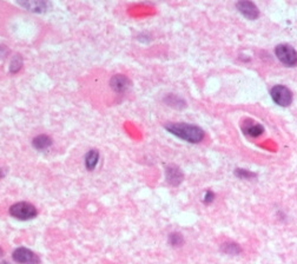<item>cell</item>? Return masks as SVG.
<instances>
[{"label": "cell", "mask_w": 297, "mask_h": 264, "mask_svg": "<svg viewBox=\"0 0 297 264\" xmlns=\"http://www.w3.org/2000/svg\"><path fill=\"white\" fill-rule=\"evenodd\" d=\"M243 131L244 133H247L248 136L250 137H258L263 134V132H264V128L262 127L261 124H258V123H246V125L243 127Z\"/></svg>", "instance_id": "8fae6325"}, {"label": "cell", "mask_w": 297, "mask_h": 264, "mask_svg": "<svg viewBox=\"0 0 297 264\" xmlns=\"http://www.w3.org/2000/svg\"><path fill=\"white\" fill-rule=\"evenodd\" d=\"M165 103H167L168 105L176 107V109H182V107H185L186 105L184 100L178 96H176V94H169V96L165 98Z\"/></svg>", "instance_id": "5bb4252c"}, {"label": "cell", "mask_w": 297, "mask_h": 264, "mask_svg": "<svg viewBox=\"0 0 297 264\" xmlns=\"http://www.w3.org/2000/svg\"><path fill=\"white\" fill-rule=\"evenodd\" d=\"M270 96L278 106L287 107L293 103V92L284 85H275L270 90Z\"/></svg>", "instance_id": "277c9868"}, {"label": "cell", "mask_w": 297, "mask_h": 264, "mask_svg": "<svg viewBox=\"0 0 297 264\" xmlns=\"http://www.w3.org/2000/svg\"><path fill=\"white\" fill-rule=\"evenodd\" d=\"M110 85H111L113 90L118 92V93H124V92L131 87V82L127 76L116 75L113 76L111 81H110Z\"/></svg>", "instance_id": "9c48e42d"}, {"label": "cell", "mask_w": 297, "mask_h": 264, "mask_svg": "<svg viewBox=\"0 0 297 264\" xmlns=\"http://www.w3.org/2000/svg\"><path fill=\"white\" fill-rule=\"evenodd\" d=\"M275 54H276L277 59L283 65L288 67H294L297 65V52L289 44L277 45L276 48H275Z\"/></svg>", "instance_id": "3957f363"}, {"label": "cell", "mask_w": 297, "mask_h": 264, "mask_svg": "<svg viewBox=\"0 0 297 264\" xmlns=\"http://www.w3.org/2000/svg\"><path fill=\"white\" fill-rule=\"evenodd\" d=\"M165 177H167V182L170 184L171 186H177L184 179V175H183L182 170L179 168L174 167V165H170L165 170Z\"/></svg>", "instance_id": "ba28073f"}, {"label": "cell", "mask_w": 297, "mask_h": 264, "mask_svg": "<svg viewBox=\"0 0 297 264\" xmlns=\"http://www.w3.org/2000/svg\"><path fill=\"white\" fill-rule=\"evenodd\" d=\"M8 213L13 219L19 220H31L38 216L37 208L29 202H18L12 205Z\"/></svg>", "instance_id": "7a4b0ae2"}, {"label": "cell", "mask_w": 297, "mask_h": 264, "mask_svg": "<svg viewBox=\"0 0 297 264\" xmlns=\"http://www.w3.org/2000/svg\"><path fill=\"white\" fill-rule=\"evenodd\" d=\"M169 243L174 248L182 247L184 244V237L179 232H172V234L169 235Z\"/></svg>", "instance_id": "9a60e30c"}, {"label": "cell", "mask_w": 297, "mask_h": 264, "mask_svg": "<svg viewBox=\"0 0 297 264\" xmlns=\"http://www.w3.org/2000/svg\"><path fill=\"white\" fill-rule=\"evenodd\" d=\"M52 144H53V140H52L51 137L46 136V134H39V136L33 138L32 140L33 147L36 150H38V151H44V150L48 149Z\"/></svg>", "instance_id": "30bf717a"}, {"label": "cell", "mask_w": 297, "mask_h": 264, "mask_svg": "<svg viewBox=\"0 0 297 264\" xmlns=\"http://www.w3.org/2000/svg\"><path fill=\"white\" fill-rule=\"evenodd\" d=\"M21 66H23V60H21V58L19 56H17L13 60H12L10 66V72L17 73L21 69Z\"/></svg>", "instance_id": "e0dca14e"}, {"label": "cell", "mask_w": 297, "mask_h": 264, "mask_svg": "<svg viewBox=\"0 0 297 264\" xmlns=\"http://www.w3.org/2000/svg\"><path fill=\"white\" fill-rule=\"evenodd\" d=\"M17 1L27 11L35 12V13H42L51 8V2L48 0H17Z\"/></svg>", "instance_id": "52a82bcc"}, {"label": "cell", "mask_w": 297, "mask_h": 264, "mask_svg": "<svg viewBox=\"0 0 297 264\" xmlns=\"http://www.w3.org/2000/svg\"><path fill=\"white\" fill-rule=\"evenodd\" d=\"M220 250H222L224 254L232 255V256H234V255H238L242 253L241 245H238L237 243H234V242H226V243L222 244Z\"/></svg>", "instance_id": "4fadbf2b"}, {"label": "cell", "mask_w": 297, "mask_h": 264, "mask_svg": "<svg viewBox=\"0 0 297 264\" xmlns=\"http://www.w3.org/2000/svg\"><path fill=\"white\" fill-rule=\"evenodd\" d=\"M235 175L241 179H251V178L256 177V174L251 173L249 170H244V169H236Z\"/></svg>", "instance_id": "2e32d148"}, {"label": "cell", "mask_w": 297, "mask_h": 264, "mask_svg": "<svg viewBox=\"0 0 297 264\" xmlns=\"http://www.w3.org/2000/svg\"><path fill=\"white\" fill-rule=\"evenodd\" d=\"M0 256H2V249L0 248Z\"/></svg>", "instance_id": "d6986e66"}, {"label": "cell", "mask_w": 297, "mask_h": 264, "mask_svg": "<svg viewBox=\"0 0 297 264\" xmlns=\"http://www.w3.org/2000/svg\"><path fill=\"white\" fill-rule=\"evenodd\" d=\"M0 264H7V263H5V262H4V263H0Z\"/></svg>", "instance_id": "ffe728a7"}, {"label": "cell", "mask_w": 297, "mask_h": 264, "mask_svg": "<svg viewBox=\"0 0 297 264\" xmlns=\"http://www.w3.org/2000/svg\"><path fill=\"white\" fill-rule=\"evenodd\" d=\"M213 199H215V193H213L212 191H207V192H205L204 198H203V202H204L205 204L212 203Z\"/></svg>", "instance_id": "ac0fdd59"}, {"label": "cell", "mask_w": 297, "mask_h": 264, "mask_svg": "<svg viewBox=\"0 0 297 264\" xmlns=\"http://www.w3.org/2000/svg\"><path fill=\"white\" fill-rule=\"evenodd\" d=\"M99 162V151L98 150H90L85 156V167L88 171H92L96 169Z\"/></svg>", "instance_id": "7c38bea8"}, {"label": "cell", "mask_w": 297, "mask_h": 264, "mask_svg": "<svg viewBox=\"0 0 297 264\" xmlns=\"http://www.w3.org/2000/svg\"><path fill=\"white\" fill-rule=\"evenodd\" d=\"M165 129L173 136L191 144L201 143L205 137L204 131L200 127L186 123H170L165 125Z\"/></svg>", "instance_id": "6da1fadb"}, {"label": "cell", "mask_w": 297, "mask_h": 264, "mask_svg": "<svg viewBox=\"0 0 297 264\" xmlns=\"http://www.w3.org/2000/svg\"><path fill=\"white\" fill-rule=\"evenodd\" d=\"M236 8L244 18L249 20H256L259 17L258 7L250 0H238Z\"/></svg>", "instance_id": "8992f818"}, {"label": "cell", "mask_w": 297, "mask_h": 264, "mask_svg": "<svg viewBox=\"0 0 297 264\" xmlns=\"http://www.w3.org/2000/svg\"><path fill=\"white\" fill-rule=\"evenodd\" d=\"M12 259L19 264H41V259L38 255L24 247L17 248L12 254Z\"/></svg>", "instance_id": "5b68a950"}]
</instances>
